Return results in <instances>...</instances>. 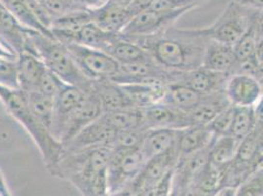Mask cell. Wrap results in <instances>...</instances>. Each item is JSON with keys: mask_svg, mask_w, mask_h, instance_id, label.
<instances>
[{"mask_svg": "<svg viewBox=\"0 0 263 196\" xmlns=\"http://www.w3.org/2000/svg\"><path fill=\"white\" fill-rule=\"evenodd\" d=\"M131 41L166 70L186 72L201 67L209 38L202 29L182 30L172 26L155 35Z\"/></svg>", "mask_w": 263, "mask_h": 196, "instance_id": "obj_1", "label": "cell"}, {"mask_svg": "<svg viewBox=\"0 0 263 196\" xmlns=\"http://www.w3.org/2000/svg\"><path fill=\"white\" fill-rule=\"evenodd\" d=\"M112 148L100 146L75 151L64 150L50 174L69 181L82 196H106L108 164Z\"/></svg>", "mask_w": 263, "mask_h": 196, "instance_id": "obj_2", "label": "cell"}, {"mask_svg": "<svg viewBox=\"0 0 263 196\" xmlns=\"http://www.w3.org/2000/svg\"><path fill=\"white\" fill-rule=\"evenodd\" d=\"M0 101L12 118L31 135L41 152L46 169L50 173L62 155L63 144L33 117L27 102L26 93L22 89L0 87Z\"/></svg>", "mask_w": 263, "mask_h": 196, "instance_id": "obj_3", "label": "cell"}, {"mask_svg": "<svg viewBox=\"0 0 263 196\" xmlns=\"http://www.w3.org/2000/svg\"><path fill=\"white\" fill-rule=\"evenodd\" d=\"M29 38L34 53L41 58L47 70L67 85L84 89L91 87L92 81L80 71L65 44L36 31H32Z\"/></svg>", "mask_w": 263, "mask_h": 196, "instance_id": "obj_4", "label": "cell"}, {"mask_svg": "<svg viewBox=\"0 0 263 196\" xmlns=\"http://www.w3.org/2000/svg\"><path fill=\"white\" fill-rule=\"evenodd\" d=\"M254 12L232 0L215 22L202 29L203 33L209 40L234 46L250 26Z\"/></svg>", "mask_w": 263, "mask_h": 196, "instance_id": "obj_5", "label": "cell"}, {"mask_svg": "<svg viewBox=\"0 0 263 196\" xmlns=\"http://www.w3.org/2000/svg\"><path fill=\"white\" fill-rule=\"evenodd\" d=\"M84 76L92 82L112 80L120 64L106 52L81 44H65Z\"/></svg>", "mask_w": 263, "mask_h": 196, "instance_id": "obj_6", "label": "cell"}, {"mask_svg": "<svg viewBox=\"0 0 263 196\" xmlns=\"http://www.w3.org/2000/svg\"><path fill=\"white\" fill-rule=\"evenodd\" d=\"M197 6L190 5L170 11H154L152 9H145L134 15L120 34L129 40L155 35L171 28L179 18Z\"/></svg>", "mask_w": 263, "mask_h": 196, "instance_id": "obj_7", "label": "cell"}, {"mask_svg": "<svg viewBox=\"0 0 263 196\" xmlns=\"http://www.w3.org/2000/svg\"><path fill=\"white\" fill-rule=\"evenodd\" d=\"M146 161L141 147L112 149L107 171L109 193L130 187Z\"/></svg>", "mask_w": 263, "mask_h": 196, "instance_id": "obj_8", "label": "cell"}, {"mask_svg": "<svg viewBox=\"0 0 263 196\" xmlns=\"http://www.w3.org/2000/svg\"><path fill=\"white\" fill-rule=\"evenodd\" d=\"M102 114L103 110L99 98L90 87L85 98L67 121L65 128L60 138V142L64 145L71 142L78 133L88 127L89 124L98 120L100 116H102Z\"/></svg>", "mask_w": 263, "mask_h": 196, "instance_id": "obj_9", "label": "cell"}, {"mask_svg": "<svg viewBox=\"0 0 263 196\" xmlns=\"http://www.w3.org/2000/svg\"><path fill=\"white\" fill-rule=\"evenodd\" d=\"M178 160L179 154L177 148L163 155L148 159L142 172L130 185L134 194L158 185L167 174L175 169Z\"/></svg>", "mask_w": 263, "mask_h": 196, "instance_id": "obj_10", "label": "cell"}, {"mask_svg": "<svg viewBox=\"0 0 263 196\" xmlns=\"http://www.w3.org/2000/svg\"><path fill=\"white\" fill-rule=\"evenodd\" d=\"M117 131H115L102 116L89 124L71 141L63 145V149L75 151L100 146H108L114 142Z\"/></svg>", "mask_w": 263, "mask_h": 196, "instance_id": "obj_11", "label": "cell"}, {"mask_svg": "<svg viewBox=\"0 0 263 196\" xmlns=\"http://www.w3.org/2000/svg\"><path fill=\"white\" fill-rule=\"evenodd\" d=\"M224 92L232 105L253 107L262 95L263 87L253 76L233 74L225 84Z\"/></svg>", "mask_w": 263, "mask_h": 196, "instance_id": "obj_12", "label": "cell"}, {"mask_svg": "<svg viewBox=\"0 0 263 196\" xmlns=\"http://www.w3.org/2000/svg\"><path fill=\"white\" fill-rule=\"evenodd\" d=\"M144 127L149 129L182 130L192 126L187 113L177 109L164 101L153 104L143 109Z\"/></svg>", "mask_w": 263, "mask_h": 196, "instance_id": "obj_13", "label": "cell"}, {"mask_svg": "<svg viewBox=\"0 0 263 196\" xmlns=\"http://www.w3.org/2000/svg\"><path fill=\"white\" fill-rule=\"evenodd\" d=\"M88 89L67 85L55 97L54 115L51 133L58 142H60V138L65 128L67 121L85 98Z\"/></svg>", "mask_w": 263, "mask_h": 196, "instance_id": "obj_14", "label": "cell"}, {"mask_svg": "<svg viewBox=\"0 0 263 196\" xmlns=\"http://www.w3.org/2000/svg\"><path fill=\"white\" fill-rule=\"evenodd\" d=\"M229 76L230 75L220 74L199 67L192 71L178 72L175 82L186 85L202 95H209L224 90Z\"/></svg>", "mask_w": 263, "mask_h": 196, "instance_id": "obj_15", "label": "cell"}, {"mask_svg": "<svg viewBox=\"0 0 263 196\" xmlns=\"http://www.w3.org/2000/svg\"><path fill=\"white\" fill-rule=\"evenodd\" d=\"M238 63L234 46L209 40L201 67L220 74L233 75Z\"/></svg>", "mask_w": 263, "mask_h": 196, "instance_id": "obj_16", "label": "cell"}, {"mask_svg": "<svg viewBox=\"0 0 263 196\" xmlns=\"http://www.w3.org/2000/svg\"><path fill=\"white\" fill-rule=\"evenodd\" d=\"M180 130L175 129H149L145 132L141 145L146 160L163 155L177 148Z\"/></svg>", "mask_w": 263, "mask_h": 196, "instance_id": "obj_17", "label": "cell"}, {"mask_svg": "<svg viewBox=\"0 0 263 196\" xmlns=\"http://www.w3.org/2000/svg\"><path fill=\"white\" fill-rule=\"evenodd\" d=\"M91 88L99 98L103 113L135 107L120 85L111 80L92 82Z\"/></svg>", "mask_w": 263, "mask_h": 196, "instance_id": "obj_18", "label": "cell"}, {"mask_svg": "<svg viewBox=\"0 0 263 196\" xmlns=\"http://www.w3.org/2000/svg\"><path fill=\"white\" fill-rule=\"evenodd\" d=\"M214 138L206 126L192 125L180 130L177 142L179 159L206 148Z\"/></svg>", "mask_w": 263, "mask_h": 196, "instance_id": "obj_19", "label": "cell"}, {"mask_svg": "<svg viewBox=\"0 0 263 196\" xmlns=\"http://www.w3.org/2000/svg\"><path fill=\"white\" fill-rule=\"evenodd\" d=\"M133 16L134 14L129 8L106 2L102 7L92 11V22L106 33L120 34Z\"/></svg>", "mask_w": 263, "mask_h": 196, "instance_id": "obj_20", "label": "cell"}, {"mask_svg": "<svg viewBox=\"0 0 263 196\" xmlns=\"http://www.w3.org/2000/svg\"><path fill=\"white\" fill-rule=\"evenodd\" d=\"M17 67L20 89L25 92L34 91L41 76L46 67L36 54L31 52H22L17 56Z\"/></svg>", "mask_w": 263, "mask_h": 196, "instance_id": "obj_21", "label": "cell"}, {"mask_svg": "<svg viewBox=\"0 0 263 196\" xmlns=\"http://www.w3.org/2000/svg\"><path fill=\"white\" fill-rule=\"evenodd\" d=\"M230 104L224 90L205 95L195 109L187 113L191 124L208 126L221 111Z\"/></svg>", "mask_w": 263, "mask_h": 196, "instance_id": "obj_22", "label": "cell"}, {"mask_svg": "<svg viewBox=\"0 0 263 196\" xmlns=\"http://www.w3.org/2000/svg\"><path fill=\"white\" fill-rule=\"evenodd\" d=\"M104 52L110 55L119 64H129L141 61L153 60L141 45L128 40L121 34H117Z\"/></svg>", "mask_w": 263, "mask_h": 196, "instance_id": "obj_23", "label": "cell"}, {"mask_svg": "<svg viewBox=\"0 0 263 196\" xmlns=\"http://www.w3.org/2000/svg\"><path fill=\"white\" fill-rule=\"evenodd\" d=\"M204 96L182 83L173 82L167 85L163 101L177 109L190 113L197 107Z\"/></svg>", "mask_w": 263, "mask_h": 196, "instance_id": "obj_24", "label": "cell"}, {"mask_svg": "<svg viewBox=\"0 0 263 196\" xmlns=\"http://www.w3.org/2000/svg\"><path fill=\"white\" fill-rule=\"evenodd\" d=\"M262 36L260 26V12L255 11L247 31L234 45V50L238 61H242L255 56L256 46Z\"/></svg>", "mask_w": 263, "mask_h": 196, "instance_id": "obj_25", "label": "cell"}, {"mask_svg": "<svg viewBox=\"0 0 263 196\" xmlns=\"http://www.w3.org/2000/svg\"><path fill=\"white\" fill-rule=\"evenodd\" d=\"M103 117L116 131L144 128V112L142 108L130 107L103 113Z\"/></svg>", "mask_w": 263, "mask_h": 196, "instance_id": "obj_26", "label": "cell"}, {"mask_svg": "<svg viewBox=\"0 0 263 196\" xmlns=\"http://www.w3.org/2000/svg\"><path fill=\"white\" fill-rule=\"evenodd\" d=\"M25 92V91H24ZM29 108L33 117L51 132L54 115V98L46 96L39 91L25 92Z\"/></svg>", "mask_w": 263, "mask_h": 196, "instance_id": "obj_27", "label": "cell"}, {"mask_svg": "<svg viewBox=\"0 0 263 196\" xmlns=\"http://www.w3.org/2000/svg\"><path fill=\"white\" fill-rule=\"evenodd\" d=\"M241 141L230 134L214 138L209 149V161L218 168L231 163L237 155Z\"/></svg>", "mask_w": 263, "mask_h": 196, "instance_id": "obj_28", "label": "cell"}, {"mask_svg": "<svg viewBox=\"0 0 263 196\" xmlns=\"http://www.w3.org/2000/svg\"><path fill=\"white\" fill-rule=\"evenodd\" d=\"M0 2L24 27L54 37L51 31L46 29L37 20V18L34 16L24 0H0Z\"/></svg>", "mask_w": 263, "mask_h": 196, "instance_id": "obj_29", "label": "cell"}, {"mask_svg": "<svg viewBox=\"0 0 263 196\" xmlns=\"http://www.w3.org/2000/svg\"><path fill=\"white\" fill-rule=\"evenodd\" d=\"M255 128V117L253 107L235 106L234 117L231 127L230 135L241 141L248 136Z\"/></svg>", "mask_w": 263, "mask_h": 196, "instance_id": "obj_30", "label": "cell"}, {"mask_svg": "<svg viewBox=\"0 0 263 196\" xmlns=\"http://www.w3.org/2000/svg\"><path fill=\"white\" fill-rule=\"evenodd\" d=\"M144 128L130 129L125 131H117L114 142L111 145L112 149H130L141 147L146 132Z\"/></svg>", "mask_w": 263, "mask_h": 196, "instance_id": "obj_31", "label": "cell"}, {"mask_svg": "<svg viewBox=\"0 0 263 196\" xmlns=\"http://www.w3.org/2000/svg\"><path fill=\"white\" fill-rule=\"evenodd\" d=\"M0 87L20 89L17 58L0 59Z\"/></svg>", "mask_w": 263, "mask_h": 196, "instance_id": "obj_32", "label": "cell"}, {"mask_svg": "<svg viewBox=\"0 0 263 196\" xmlns=\"http://www.w3.org/2000/svg\"><path fill=\"white\" fill-rule=\"evenodd\" d=\"M67 86L61 79L54 75L49 70H45L43 76H41L39 84L34 91H39L46 96L54 98L59 94V92ZM31 92V91H30Z\"/></svg>", "mask_w": 263, "mask_h": 196, "instance_id": "obj_33", "label": "cell"}, {"mask_svg": "<svg viewBox=\"0 0 263 196\" xmlns=\"http://www.w3.org/2000/svg\"><path fill=\"white\" fill-rule=\"evenodd\" d=\"M234 109L235 106L230 104L227 108L221 111L219 114L206 126L215 138L228 135L230 133L234 117Z\"/></svg>", "mask_w": 263, "mask_h": 196, "instance_id": "obj_34", "label": "cell"}, {"mask_svg": "<svg viewBox=\"0 0 263 196\" xmlns=\"http://www.w3.org/2000/svg\"><path fill=\"white\" fill-rule=\"evenodd\" d=\"M235 196H263V165L237 188Z\"/></svg>", "mask_w": 263, "mask_h": 196, "instance_id": "obj_35", "label": "cell"}, {"mask_svg": "<svg viewBox=\"0 0 263 196\" xmlns=\"http://www.w3.org/2000/svg\"><path fill=\"white\" fill-rule=\"evenodd\" d=\"M45 13L51 21L58 19L67 13L78 9L70 0H39ZM52 24V23H51Z\"/></svg>", "mask_w": 263, "mask_h": 196, "instance_id": "obj_36", "label": "cell"}, {"mask_svg": "<svg viewBox=\"0 0 263 196\" xmlns=\"http://www.w3.org/2000/svg\"><path fill=\"white\" fill-rule=\"evenodd\" d=\"M108 0H74L73 3L78 9L95 11L102 7Z\"/></svg>", "mask_w": 263, "mask_h": 196, "instance_id": "obj_37", "label": "cell"}, {"mask_svg": "<svg viewBox=\"0 0 263 196\" xmlns=\"http://www.w3.org/2000/svg\"><path fill=\"white\" fill-rule=\"evenodd\" d=\"M253 112L255 117V131L259 136L263 133V93L257 103L253 106Z\"/></svg>", "mask_w": 263, "mask_h": 196, "instance_id": "obj_38", "label": "cell"}, {"mask_svg": "<svg viewBox=\"0 0 263 196\" xmlns=\"http://www.w3.org/2000/svg\"><path fill=\"white\" fill-rule=\"evenodd\" d=\"M234 1L248 9L263 12V0H234Z\"/></svg>", "mask_w": 263, "mask_h": 196, "instance_id": "obj_39", "label": "cell"}, {"mask_svg": "<svg viewBox=\"0 0 263 196\" xmlns=\"http://www.w3.org/2000/svg\"><path fill=\"white\" fill-rule=\"evenodd\" d=\"M17 56L18 54L14 50H12L10 47H8L0 40V59H4V58L16 59Z\"/></svg>", "mask_w": 263, "mask_h": 196, "instance_id": "obj_40", "label": "cell"}, {"mask_svg": "<svg viewBox=\"0 0 263 196\" xmlns=\"http://www.w3.org/2000/svg\"><path fill=\"white\" fill-rule=\"evenodd\" d=\"M236 190L237 188L233 187H221L209 196H235Z\"/></svg>", "mask_w": 263, "mask_h": 196, "instance_id": "obj_41", "label": "cell"}, {"mask_svg": "<svg viewBox=\"0 0 263 196\" xmlns=\"http://www.w3.org/2000/svg\"><path fill=\"white\" fill-rule=\"evenodd\" d=\"M134 1L135 0H108L107 3L119 6V7H123V8H129L130 9Z\"/></svg>", "mask_w": 263, "mask_h": 196, "instance_id": "obj_42", "label": "cell"}, {"mask_svg": "<svg viewBox=\"0 0 263 196\" xmlns=\"http://www.w3.org/2000/svg\"><path fill=\"white\" fill-rule=\"evenodd\" d=\"M255 57L258 60L259 63L263 64V35L260 37L257 46H256V50H255Z\"/></svg>", "mask_w": 263, "mask_h": 196, "instance_id": "obj_43", "label": "cell"}, {"mask_svg": "<svg viewBox=\"0 0 263 196\" xmlns=\"http://www.w3.org/2000/svg\"><path fill=\"white\" fill-rule=\"evenodd\" d=\"M106 196H134V192L130 187H127V188H124L119 191L108 193Z\"/></svg>", "mask_w": 263, "mask_h": 196, "instance_id": "obj_44", "label": "cell"}, {"mask_svg": "<svg viewBox=\"0 0 263 196\" xmlns=\"http://www.w3.org/2000/svg\"><path fill=\"white\" fill-rule=\"evenodd\" d=\"M260 26H261V32L263 35V12H260Z\"/></svg>", "mask_w": 263, "mask_h": 196, "instance_id": "obj_45", "label": "cell"}, {"mask_svg": "<svg viewBox=\"0 0 263 196\" xmlns=\"http://www.w3.org/2000/svg\"><path fill=\"white\" fill-rule=\"evenodd\" d=\"M70 1H72V2H73V1H74V0H70Z\"/></svg>", "mask_w": 263, "mask_h": 196, "instance_id": "obj_46", "label": "cell"}]
</instances>
